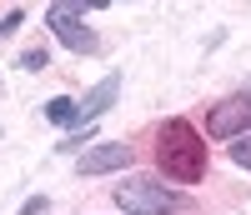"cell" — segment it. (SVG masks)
<instances>
[{
	"instance_id": "obj_3",
	"label": "cell",
	"mask_w": 251,
	"mask_h": 215,
	"mask_svg": "<svg viewBox=\"0 0 251 215\" xmlns=\"http://www.w3.org/2000/svg\"><path fill=\"white\" fill-rule=\"evenodd\" d=\"M86 10L91 5H50V30H55V40L66 50H75V55H96V45L100 40L86 30Z\"/></svg>"
},
{
	"instance_id": "obj_4",
	"label": "cell",
	"mask_w": 251,
	"mask_h": 215,
	"mask_svg": "<svg viewBox=\"0 0 251 215\" xmlns=\"http://www.w3.org/2000/svg\"><path fill=\"white\" fill-rule=\"evenodd\" d=\"M206 130L221 135V140H241V135H251V95H226L216 110H211Z\"/></svg>"
},
{
	"instance_id": "obj_5",
	"label": "cell",
	"mask_w": 251,
	"mask_h": 215,
	"mask_svg": "<svg viewBox=\"0 0 251 215\" xmlns=\"http://www.w3.org/2000/svg\"><path fill=\"white\" fill-rule=\"evenodd\" d=\"M126 165H131V145H121V140H111V145H91L86 155L75 160L80 175H106V170H126Z\"/></svg>"
},
{
	"instance_id": "obj_6",
	"label": "cell",
	"mask_w": 251,
	"mask_h": 215,
	"mask_svg": "<svg viewBox=\"0 0 251 215\" xmlns=\"http://www.w3.org/2000/svg\"><path fill=\"white\" fill-rule=\"evenodd\" d=\"M116 95H121V75H106L86 100H80V120H96L100 110H111V100H116Z\"/></svg>"
},
{
	"instance_id": "obj_2",
	"label": "cell",
	"mask_w": 251,
	"mask_h": 215,
	"mask_svg": "<svg viewBox=\"0 0 251 215\" xmlns=\"http://www.w3.org/2000/svg\"><path fill=\"white\" fill-rule=\"evenodd\" d=\"M116 205L131 215H171V210H181V195L151 175H131L126 185H116Z\"/></svg>"
},
{
	"instance_id": "obj_7",
	"label": "cell",
	"mask_w": 251,
	"mask_h": 215,
	"mask_svg": "<svg viewBox=\"0 0 251 215\" xmlns=\"http://www.w3.org/2000/svg\"><path fill=\"white\" fill-rule=\"evenodd\" d=\"M46 120H50V125H80V100L55 95V100L46 105Z\"/></svg>"
},
{
	"instance_id": "obj_8",
	"label": "cell",
	"mask_w": 251,
	"mask_h": 215,
	"mask_svg": "<svg viewBox=\"0 0 251 215\" xmlns=\"http://www.w3.org/2000/svg\"><path fill=\"white\" fill-rule=\"evenodd\" d=\"M231 160H236L241 170H251V135H241V140H231Z\"/></svg>"
},
{
	"instance_id": "obj_1",
	"label": "cell",
	"mask_w": 251,
	"mask_h": 215,
	"mask_svg": "<svg viewBox=\"0 0 251 215\" xmlns=\"http://www.w3.org/2000/svg\"><path fill=\"white\" fill-rule=\"evenodd\" d=\"M161 170L181 185H191L206 175V150H201V135L191 130L186 120H166L161 125Z\"/></svg>"
},
{
	"instance_id": "obj_9",
	"label": "cell",
	"mask_w": 251,
	"mask_h": 215,
	"mask_svg": "<svg viewBox=\"0 0 251 215\" xmlns=\"http://www.w3.org/2000/svg\"><path fill=\"white\" fill-rule=\"evenodd\" d=\"M20 65H25V70H46V50H25V55H20Z\"/></svg>"
}]
</instances>
